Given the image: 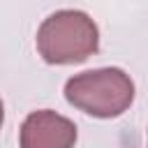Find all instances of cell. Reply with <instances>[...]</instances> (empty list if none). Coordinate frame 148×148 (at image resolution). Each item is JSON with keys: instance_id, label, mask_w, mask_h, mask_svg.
I'll return each mask as SVG.
<instances>
[{"instance_id": "obj_1", "label": "cell", "mask_w": 148, "mask_h": 148, "mask_svg": "<svg viewBox=\"0 0 148 148\" xmlns=\"http://www.w3.org/2000/svg\"><path fill=\"white\" fill-rule=\"evenodd\" d=\"M99 49L97 23L79 9H60L46 16L37 30V51L49 65L83 62Z\"/></svg>"}, {"instance_id": "obj_2", "label": "cell", "mask_w": 148, "mask_h": 148, "mask_svg": "<svg viewBox=\"0 0 148 148\" xmlns=\"http://www.w3.org/2000/svg\"><path fill=\"white\" fill-rule=\"evenodd\" d=\"M65 99L95 118H118L134 102V83L120 67L74 74L65 83Z\"/></svg>"}, {"instance_id": "obj_3", "label": "cell", "mask_w": 148, "mask_h": 148, "mask_svg": "<svg viewBox=\"0 0 148 148\" xmlns=\"http://www.w3.org/2000/svg\"><path fill=\"white\" fill-rule=\"evenodd\" d=\"M74 143L76 125L51 109L32 111L18 130L21 148H74Z\"/></svg>"}, {"instance_id": "obj_4", "label": "cell", "mask_w": 148, "mask_h": 148, "mask_svg": "<svg viewBox=\"0 0 148 148\" xmlns=\"http://www.w3.org/2000/svg\"><path fill=\"white\" fill-rule=\"evenodd\" d=\"M2 120H5V106H2V99H0V127H2Z\"/></svg>"}]
</instances>
